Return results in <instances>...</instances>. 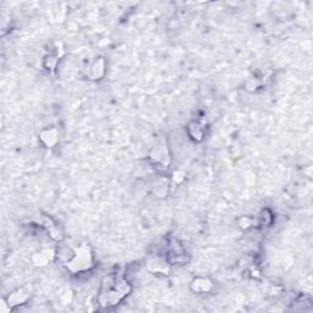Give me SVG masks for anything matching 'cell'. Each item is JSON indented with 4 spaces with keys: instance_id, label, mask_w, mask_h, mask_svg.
I'll return each instance as SVG.
<instances>
[{
    "instance_id": "obj_11",
    "label": "cell",
    "mask_w": 313,
    "mask_h": 313,
    "mask_svg": "<svg viewBox=\"0 0 313 313\" xmlns=\"http://www.w3.org/2000/svg\"><path fill=\"white\" fill-rule=\"evenodd\" d=\"M187 132H189L191 139L199 142V141L203 140L205 127H203L201 123H198V121H192V123L189 125V127H187Z\"/></svg>"
},
{
    "instance_id": "obj_4",
    "label": "cell",
    "mask_w": 313,
    "mask_h": 313,
    "mask_svg": "<svg viewBox=\"0 0 313 313\" xmlns=\"http://www.w3.org/2000/svg\"><path fill=\"white\" fill-rule=\"evenodd\" d=\"M149 159L153 163V165L158 169V170H167L169 164H170V154H169L168 146L159 145L149 154Z\"/></svg>"
},
{
    "instance_id": "obj_9",
    "label": "cell",
    "mask_w": 313,
    "mask_h": 313,
    "mask_svg": "<svg viewBox=\"0 0 313 313\" xmlns=\"http://www.w3.org/2000/svg\"><path fill=\"white\" fill-rule=\"evenodd\" d=\"M62 54H64V51H62L61 48V43H56L54 51L49 53V54L44 58V60H43V65H44L47 70L54 71L56 64H58V61L60 60Z\"/></svg>"
},
{
    "instance_id": "obj_2",
    "label": "cell",
    "mask_w": 313,
    "mask_h": 313,
    "mask_svg": "<svg viewBox=\"0 0 313 313\" xmlns=\"http://www.w3.org/2000/svg\"><path fill=\"white\" fill-rule=\"evenodd\" d=\"M65 267L70 273H84L95 267V256L88 243H81L75 247L73 256L65 263Z\"/></svg>"
},
{
    "instance_id": "obj_6",
    "label": "cell",
    "mask_w": 313,
    "mask_h": 313,
    "mask_svg": "<svg viewBox=\"0 0 313 313\" xmlns=\"http://www.w3.org/2000/svg\"><path fill=\"white\" fill-rule=\"evenodd\" d=\"M38 139L46 148H54L59 143V131L55 127L43 129L38 135Z\"/></svg>"
},
{
    "instance_id": "obj_5",
    "label": "cell",
    "mask_w": 313,
    "mask_h": 313,
    "mask_svg": "<svg viewBox=\"0 0 313 313\" xmlns=\"http://www.w3.org/2000/svg\"><path fill=\"white\" fill-rule=\"evenodd\" d=\"M55 249L53 246H46L43 249H40L39 251H37L36 253H33L32 261L33 265L37 268H44L47 265H49L51 263H53L55 258Z\"/></svg>"
},
{
    "instance_id": "obj_1",
    "label": "cell",
    "mask_w": 313,
    "mask_h": 313,
    "mask_svg": "<svg viewBox=\"0 0 313 313\" xmlns=\"http://www.w3.org/2000/svg\"><path fill=\"white\" fill-rule=\"evenodd\" d=\"M131 284L124 277L109 275L104 278L99 291L98 301L102 308L114 307L131 293Z\"/></svg>"
},
{
    "instance_id": "obj_14",
    "label": "cell",
    "mask_w": 313,
    "mask_h": 313,
    "mask_svg": "<svg viewBox=\"0 0 313 313\" xmlns=\"http://www.w3.org/2000/svg\"><path fill=\"white\" fill-rule=\"evenodd\" d=\"M256 223L255 219L252 218H249V217H245V218H241L240 221H239V225L242 229H249L250 227H253V224Z\"/></svg>"
},
{
    "instance_id": "obj_3",
    "label": "cell",
    "mask_w": 313,
    "mask_h": 313,
    "mask_svg": "<svg viewBox=\"0 0 313 313\" xmlns=\"http://www.w3.org/2000/svg\"><path fill=\"white\" fill-rule=\"evenodd\" d=\"M33 293V285L32 284H26L20 289L15 290L11 293L6 299L2 301V312H9L11 309L23 306L30 300L31 295Z\"/></svg>"
},
{
    "instance_id": "obj_15",
    "label": "cell",
    "mask_w": 313,
    "mask_h": 313,
    "mask_svg": "<svg viewBox=\"0 0 313 313\" xmlns=\"http://www.w3.org/2000/svg\"><path fill=\"white\" fill-rule=\"evenodd\" d=\"M185 176H186V175H185L184 171H181V170L175 171V173L173 174V180H174V183L176 184V185H180V184L183 183V181L185 180Z\"/></svg>"
},
{
    "instance_id": "obj_10",
    "label": "cell",
    "mask_w": 313,
    "mask_h": 313,
    "mask_svg": "<svg viewBox=\"0 0 313 313\" xmlns=\"http://www.w3.org/2000/svg\"><path fill=\"white\" fill-rule=\"evenodd\" d=\"M147 269H148L151 273L163 274V275H168L169 272H170L168 262L161 257L152 258L151 261L148 262V264H147Z\"/></svg>"
},
{
    "instance_id": "obj_7",
    "label": "cell",
    "mask_w": 313,
    "mask_h": 313,
    "mask_svg": "<svg viewBox=\"0 0 313 313\" xmlns=\"http://www.w3.org/2000/svg\"><path fill=\"white\" fill-rule=\"evenodd\" d=\"M105 59L104 58H97L92 64L87 69V77L92 81L101 80L105 75Z\"/></svg>"
},
{
    "instance_id": "obj_8",
    "label": "cell",
    "mask_w": 313,
    "mask_h": 313,
    "mask_svg": "<svg viewBox=\"0 0 313 313\" xmlns=\"http://www.w3.org/2000/svg\"><path fill=\"white\" fill-rule=\"evenodd\" d=\"M190 287H191V290L196 294H207V293H211V291L213 290L214 284H213V281L209 279V278L197 277L192 281H191Z\"/></svg>"
},
{
    "instance_id": "obj_13",
    "label": "cell",
    "mask_w": 313,
    "mask_h": 313,
    "mask_svg": "<svg viewBox=\"0 0 313 313\" xmlns=\"http://www.w3.org/2000/svg\"><path fill=\"white\" fill-rule=\"evenodd\" d=\"M46 227L48 229V233L54 240H61L62 239V234L60 233V229L58 228V225H55L52 221V219L46 218Z\"/></svg>"
},
{
    "instance_id": "obj_12",
    "label": "cell",
    "mask_w": 313,
    "mask_h": 313,
    "mask_svg": "<svg viewBox=\"0 0 313 313\" xmlns=\"http://www.w3.org/2000/svg\"><path fill=\"white\" fill-rule=\"evenodd\" d=\"M269 76H265V75H263V73H258L255 74V76L249 78V81H247L246 87L249 90H257L259 87L264 86L265 82H267Z\"/></svg>"
}]
</instances>
